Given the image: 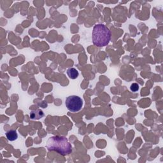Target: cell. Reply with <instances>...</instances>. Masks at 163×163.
<instances>
[{
  "instance_id": "8992f818",
  "label": "cell",
  "mask_w": 163,
  "mask_h": 163,
  "mask_svg": "<svg viewBox=\"0 0 163 163\" xmlns=\"http://www.w3.org/2000/svg\"><path fill=\"white\" fill-rule=\"evenodd\" d=\"M67 74L68 77L71 79H76L79 75V73L78 70L75 68H70L67 70Z\"/></svg>"
},
{
  "instance_id": "5b68a950",
  "label": "cell",
  "mask_w": 163,
  "mask_h": 163,
  "mask_svg": "<svg viewBox=\"0 0 163 163\" xmlns=\"http://www.w3.org/2000/svg\"><path fill=\"white\" fill-rule=\"evenodd\" d=\"M6 136L8 140L12 141H15L17 139L18 135H17L16 131L10 130L6 132Z\"/></svg>"
},
{
  "instance_id": "52a82bcc",
  "label": "cell",
  "mask_w": 163,
  "mask_h": 163,
  "mask_svg": "<svg viewBox=\"0 0 163 163\" xmlns=\"http://www.w3.org/2000/svg\"><path fill=\"white\" fill-rule=\"evenodd\" d=\"M130 89L132 92H136L137 91H138V89H139V85L136 83H132V84H131Z\"/></svg>"
},
{
  "instance_id": "7a4b0ae2",
  "label": "cell",
  "mask_w": 163,
  "mask_h": 163,
  "mask_svg": "<svg viewBox=\"0 0 163 163\" xmlns=\"http://www.w3.org/2000/svg\"><path fill=\"white\" fill-rule=\"evenodd\" d=\"M111 39V31L104 24H96L93 28L92 42L94 45L102 47L106 46Z\"/></svg>"
},
{
  "instance_id": "277c9868",
  "label": "cell",
  "mask_w": 163,
  "mask_h": 163,
  "mask_svg": "<svg viewBox=\"0 0 163 163\" xmlns=\"http://www.w3.org/2000/svg\"><path fill=\"white\" fill-rule=\"evenodd\" d=\"M44 116V113L41 110H36L32 111L30 113V117L31 119H36L38 120L39 118H42Z\"/></svg>"
},
{
  "instance_id": "3957f363",
  "label": "cell",
  "mask_w": 163,
  "mask_h": 163,
  "mask_svg": "<svg viewBox=\"0 0 163 163\" xmlns=\"http://www.w3.org/2000/svg\"><path fill=\"white\" fill-rule=\"evenodd\" d=\"M66 106L71 112L80 111L83 106V100L77 96H70L66 98Z\"/></svg>"
},
{
  "instance_id": "6da1fadb",
  "label": "cell",
  "mask_w": 163,
  "mask_h": 163,
  "mask_svg": "<svg viewBox=\"0 0 163 163\" xmlns=\"http://www.w3.org/2000/svg\"><path fill=\"white\" fill-rule=\"evenodd\" d=\"M47 148L50 151H56L62 156H67L72 152V146L66 138L54 136L48 138Z\"/></svg>"
}]
</instances>
